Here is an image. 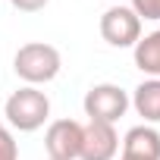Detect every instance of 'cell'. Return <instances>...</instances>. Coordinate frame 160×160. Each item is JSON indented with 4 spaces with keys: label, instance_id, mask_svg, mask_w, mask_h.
Listing matches in <instances>:
<instances>
[{
    "label": "cell",
    "instance_id": "1",
    "mask_svg": "<svg viewBox=\"0 0 160 160\" xmlns=\"http://www.w3.org/2000/svg\"><path fill=\"white\" fill-rule=\"evenodd\" d=\"M60 66H63V57L53 44H44V41H28L16 50L13 57V72L22 78L25 85H47L60 75Z\"/></svg>",
    "mask_w": 160,
    "mask_h": 160
},
{
    "label": "cell",
    "instance_id": "2",
    "mask_svg": "<svg viewBox=\"0 0 160 160\" xmlns=\"http://www.w3.org/2000/svg\"><path fill=\"white\" fill-rule=\"evenodd\" d=\"M3 113H7V122L10 129L16 132H35L47 122L50 116V101L41 88L35 85H22L19 91H13L3 104Z\"/></svg>",
    "mask_w": 160,
    "mask_h": 160
},
{
    "label": "cell",
    "instance_id": "3",
    "mask_svg": "<svg viewBox=\"0 0 160 160\" xmlns=\"http://www.w3.org/2000/svg\"><path fill=\"white\" fill-rule=\"evenodd\" d=\"M82 107H85L88 122L116 126V122L126 116V110H129V94H126L119 85H113V82H101V85H91V88L85 91Z\"/></svg>",
    "mask_w": 160,
    "mask_h": 160
},
{
    "label": "cell",
    "instance_id": "4",
    "mask_svg": "<svg viewBox=\"0 0 160 160\" xmlns=\"http://www.w3.org/2000/svg\"><path fill=\"white\" fill-rule=\"evenodd\" d=\"M98 28H101V38L110 47H135L138 38H141V19L135 16L132 7H122V3L107 7Z\"/></svg>",
    "mask_w": 160,
    "mask_h": 160
},
{
    "label": "cell",
    "instance_id": "5",
    "mask_svg": "<svg viewBox=\"0 0 160 160\" xmlns=\"http://www.w3.org/2000/svg\"><path fill=\"white\" fill-rule=\"evenodd\" d=\"M82 132L85 126L75 119H53L44 132L47 160H78L82 154Z\"/></svg>",
    "mask_w": 160,
    "mask_h": 160
},
{
    "label": "cell",
    "instance_id": "6",
    "mask_svg": "<svg viewBox=\"0 0 160 160\" xmlns=\"http://www.w3.org/2000/svg\"><path fill=\"white\" fill-rule=\"evenodd\" d=\"M119 151V135L107 122H88L82 132V154L78 160H113Z\"/></svg>",
    "mask_w": 160,
    "mask_h": 160
},
{
    "label": "cell",
    "instance_id": "7",
    "mask_svg": "<svg viewBox=\"0 0 160 160\" xmlns=\"http://www.w3.org/2000/svg\"><path fill=\"white\" fill-rule=\"evenodd\" d=\"M122 154L141 160H160V132L151 126H132L122 138Z\"/></svg>",
    "mask_w": 160,
    "mask_h": 160
},
{
    "label": "cell",
    "instance_id": "8",
    "mask_svg": "<svg viewBox=\"0 0 160 160\" xmlns=\"http://www.w3.org/2000/svg\"><path fill=\"white\" fill-rule=\"evenodd\" d=\"M129 107H135V113L148 122H160V78H144V82L132 91Z\"/></svg>",
    "mask_w": 160,
    "mask_h": 160
},
{
    "label": "cell",
    "instance_id": "9",
    "mask_svg": "<svg viewBox=\"0 0 160 160\" xmlns=\"http://www.w3.org/2000/svg\"><path fill=\"white\" fill-rule=\"evenodd\" d=\"M135 66L148 75V78H160V28L138 38V44L132 47Z\"/></svg>",
    "mask_w": 160,
    "mask_h": 160
},
{
    "label": "cell",
    "instance_id": "10",
    "mask_svg": "<svg viewBox=\"0 0 160 160\" xmlns=\"http://www.w3.org/2000/svg\"><path fill=\"white\" fill-rule=\"evenodd\" d=\"M0 160H19V144L10 132V126L0 122Z\"/></svg>",
    "mask_w": 160,
    "mask_h": 160
},
{
    "label": "cell",
    "instance_id": "11",
    "mask_svg": "<svg viewBox=\"0 0 160 160\" xmlns=\"http://www.w3.org/2000/svg\"><path fill=\"white\" fill-rule=\"evenodd\" d=\"M132 10H135L138 19L157 22V19H160V0H132Z\"/></svg>",
    "mask_w": 160,
    "mask_h": 160
},
{
    "label": "cell",
    "instance_id": "12",
    "mask_svg": "<svg viewBox=\"0 0 160 160\" xmlns=\"http://www.w3.org/2000/svg\"><path fill=\"white\" fill-rule=\"evenodd\" d=\"M10 3H13L19 13H41L50 0H10Z\"/></svg>",
    "mask_w": 160,
    "mask_h": 160
},
{
    "label": "cell",
    "instance_id": "13",
    "mask_svg": "<svg viewBox=\"0 0 160 160\" xmlns=\"http://www.w3.org/2000/svg\"><path fill=\"white\" fill-rule=\"evenodd\" d=\"M119 160H141V157H129V154H119Z\"/></svg>",
    "mask_w": 160,
    "mask_h": 160
},
{
    "label": "cell",
    "instance_id": "14",
    "mask_svg": "<svg viewBox=\"0 0 160 160\" xmlns=\"http://www.w3.org/2000/svg\"><path fill=\"white\" fill-rule=\"evenodd\" d=\"M107 3H116V0H107Z\"/></svg>",
    "mask_w": 160,
    "mask_h": 160
}]
</instances>
